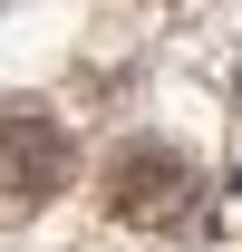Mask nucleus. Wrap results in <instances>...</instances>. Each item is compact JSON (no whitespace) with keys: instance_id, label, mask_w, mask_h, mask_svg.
Returning <instances> with one entry per match:
<instances>
[{"instance_id":"f03ea898","label":"nucleus","mask_w":242,"mask_h":252,"mask_svg":"<svg viewBox=\"0 0 242 252\" xmlns=\"http://www.w3.org/2000/svg\"><path fill=\"white\" fill-rule=\"evenodd\" d=\"M59 185H68V136L30 107H10L0 117V223H30Z\"/></svg>"},{"instance_id":"f257e3e1","label":"nucleus","mask_w":242,"mask_h":252,"mask_svg":"<svg viewBox=\"0 0 242 252\" xmlns=\"http://www.w3.org/2000/svg\"><path fill=\"white\" fill-rule=\"evenodd\" d=\"M204 204H213L204 165L175 156V146H126L117 175H107V214L136 223V233H194V223H204Z\"/></svg>"}]
</instances>
